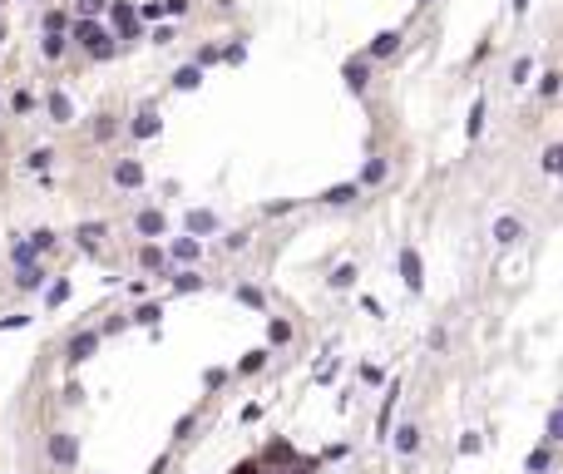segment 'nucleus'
<instances>
[{
  "instance_id": "39448f33",
  "label": "nucleus",
  "mask_w": 563,
  "mask_h": 474,
  "mask_svg": "<svg viewBox=\"0 0 563 474\" xmlns=\"http://www.w3.org/2000/svg\"><path fill=\"white\" fill-rule=\"evenodd\" d=\"M390 178V164H385V158H366V168H361V188H376V183H385Z\"/></svg>"
},
{
  "instance_id": "473e14b6",
  "label": "nucleus",
  "mask_w": 563,
  "mask_h": 474,
  "mask_svg": "<svg viewBox=\"0 0 563 474\" xmlns=\"http://www.w3.org/2000/svg\"><path fill=\"white\" fill-rule=\"evenodd\" d=\"M25 164H30V168H49V164H54V153H49V148H35Z\"/></svg>"
},
{
  "instance_id": "72a5a7b5",
  "label": "nucleus",
  "mask_w": 563,
  "mask_h": 474,
  "mask_svg": "<svg viewBox=\"0 0 563 474\" xmlns=\"http://www.w3.org/2000/svg\"><path fill=\"white\" fill-rule=\"evenodd\" d=\"M336 287H351L356 282V267H351V262H341V267H336V277H331Z\"/></svg>"
},
{
  "instance_id": "cd10ccee",
  "label": "nucleus",
  "mask_w": 563,
  "mask_h": 474,
  "mask_svg": "<svg viewBox=\"0 0 563 474\" xmlns=\"http://www.w3.org/2000/svg\"><path fill=\"white\" fill-rule=\"evenodd\" d=\"M75 10H79V20H94L104 10V0H75Z\"/></svg>"
},
{
  "instance_id": "bb28decb",
  "label": "nucleus",
  "mask_w": 563,
  "mask_h": 474,
  "mask_svg": "<svg viewBox=\"0 0 563 474\" xmlns=\"http://www.w3.org/2000/svg\"><path fill=\"white\" fill-rule=\"evenodd\" d=\"M45 282V272L35 267V262H25V267H20V287H40Z\"/></svg>"
},
{
  "instance_id": "e433bc0d",
  "label": "nucleus",
  "mask_w": 563,
  "mask_h": 474,
  "mask_svg": "<svg viewBox=\"0 0 563 474\" xmlns=\"http://www.w3.org/2000/svg\"><path fill=\"white\" fill-rule=\"evenodd\" d=\"M238 297H242L247 306H257V311H262V292H257V287H238Z\"/></svg>"
},
{
  "instance_id": "6e6552de",
  "label": "nucleus",
  "mask_w": 563,
  "mask_h": 474,
  "mask_svg": "<svg viewBox=\"0 0 563 474\" xmlns=\"http://www.w3.org/2000/svg\"><path fill=\"white\" fill-rule=\"evenodd\" d=\"M356 193H361V183H336V188H326V193H321V203L346 207V203H356Z\"/></svg>"
},
{
  "instance_id": "37998d69",
  "label": "nucleus",
  "mask_w": 563,
  "mask_h": 474,
  "mask_svg": "<svg viewBox=\"0 0 563 474\" xmlns=\"http://www.w3.org/2000/svg\"><path fill=\"white\" fill-rule=\"evenodd\" d=\"M529 10V0H514V15H524Z\"/></svg>"
},
{
  "instance_id": "6ab92c4d",
  "label": "nucleus",
  "mask_w": 563,
  "mask_h": 474,
  "mask_svg": "<svg viewBox=\"0 0 563 474\" xmlns=\"http://www.w3.org/2000/svg\"><path fill=\"white\" fill-rule=\"evenodd\" d=\"M198 252H203V247H198L193 237H178V242H173V262H198Z\"/></svg>"
},
{
  "instance_id": "423d86ee",
  "label": "nucleus",
  "mask_w": 563,
  "mask_h": 474,
  "mask_svg": "<svg viewBox=\"0 0 563 474\" xmlns=\"http://www.w3.org/2000/svg\"><path fill=\"white\" fill-rule=\"evenodd\" d=\"M390 445H396V455H415V450H420V430H415V425L390 430Z\"/></svg>"
},
{
  "instance_id": "c85d7f7f",
  "label": "nucleus",
  "mask_w": 563,
  "mask_h": 474,
  "mask_svg": "<svg viewBox=\"0 0 563 474\" xmlns=\"http://www.w3.org/2000/svg\"><path fill=\"white\" fill-rule=\"evenodd\" d=\"M267 336H272V346H282V341H292V322H272V331H267Z\"/></svg>"
},
{
  "instance_id": "7c9ffc66",
  "label": "nucleus",
  "mask_w": 563,
  "mask_h": 474,
  "mask_svg": "<svg viewBox=\"0 0 563 474\" xmlns=\"http://www.w3.org/2000/svg\"><path fill=\"white\" fill-rule=\"evenodd\" d=\"M558 89H563V74H543V79H539V94H543V99L558 94Z\"/></svg>"
},
{
  "instance_id": "a211bd4d",
  "label": "nucleus",
  "mask_w": 563,
  "mask_h": 474,
  "mask_svg": "<svg viewBox=\"0 0 563 474\" xmlns=\"http://www.w3.org/2000/svg\"><path fill=\"white\" fill-rule=\"evenodd\" d=\"M173 84H178V89H198V84H203V70H198V65H183V70L173 74Z\"/></svg>"
},
{
  "instance_id": "f8f14e48",
  "label": "nucleus",
  "mask_w": 563,
  "mask_h": 474,
  "mask_svg": "<svg viewBox=\"0 0 563 474\" xmlns=\"http://www.w3.org/2000/svg\"><path fill=\"white\" fill-rule=\"evenodd\" d=\"M134 228H139L144 237H158V232H163V213H153V207H144V213L134 218Z\"/></svg>"
},
{
  "instance_id": "58836bf2",
  "label": "nucleus",
  "mask_w": 563,
  "mask_h": 474,
  "mask_svg": "<svg viewBox=\"0 0 563 474\" xmlns=\"http://www.w3.org/2000/svg\"><path fill=\"white\" fill-rule=\"evenodd\" d=\"M479 445H484L479 435H465V440H460V455H479Z\"/></svg>"
},
{
  "instance_id": "4468645a",
  "label": "nucleus",
  "mask_w": 563,
  "mask_h": 474,
  "mask_svg": "<svg viewBox=\"0 0 563 474\" xmlns=\"http://www.w3.org/2000/svg\"><path fill=\"white\" fill-rule=\"evenodd\" d=\"M49 455L60 459V464H75V440H70V435H54V440H49Z\"/></svg>"
},
{
  "instance_id": "1a4fd4ad",
  "label": "nucleus",
  "mask_w": 563,
  "mask_h": 474,
  "mask_svg": "<svg viewBox=\"0 0 563 474\" xmlns=\"http://www.w3.org/2000/svg\"><path fill=\"white\" fill-rule=\"evenodd\" d=\"M114 183H119V188H139V183H144V168L134 164V158H124V164L114 168Z\"/></svg>"
},
{
  "instance_id": "20e7f679",
  "label": "nucleus",
  "mask_w": 563,
  "mask_h": 474,
  "mask_svg": "<svg viewBox=\"0 0 563 474\" xmlns=\"http://www.w3.org/2000/svg\"><path fill=\"white\" fill-rule=\"evenodd\" d=\"M401 49V30H380L371 45H366V60H390Z\"/></svg>"
},
{
  "instance_id": "79ce46f5",
  "label": "nucleus",
  "mask_w": 563,
  "mask_h": 474,
  "mask_svg": "<svg viewBox=\"0 0 563 474\" xmlns=\"http://www.w3.org/2000/svg\"><path fill=\"white\" fill-rule=\"evenodd\" d=\"M361 311H371V316H385V306H380L376 297H361Z\"/></svg>"
},
{
  "instance_id": "7ed1b4c3",
  "label": "nucleus",
  "mask_w": 563,
  "mask_h": 474,
  "mask_svg": "<svg viewBox=\"0 0 563 474\" xmlns=\"http://www.w3.org/2000/svg\"><path fill=\"white\" fill-rule=\"evenodd\" d=\"M519 237H524V223H519L514 213H499V218H494V242H499V247H514Z\"/></svg>"
},
{
  "instance_id": "c03bdc74",
  "label": "nucleus",
  "mask_w": 563,
  "mask_h": 474,
  "mask_svg": "<svg viewBox=\"0 0 563 474\" xmlns=\"http://www.w3.org/2000/svg\"><path fill=\"white\" fill-rule=\"evenodd\" d=\"M420 6H430V0H420Z\"/></svg>"
},
{
  "instance_id": "9d476101",
  "label": "nucleus",
  "mask_w": 563,
  "mask_h": 474,
  "mask_svg": "<svg viewBox=\"0 0 563 474\" xmlns=\"http://www.w3.org/2000/svg\"><path fill=\"white\" fill-rule=\"evenodd\" d=\"M539 168H543L548 178H558V173H563V143H548V148H543V158H539Z\"/></svg>"
},
{
  "instance_id": "aec40b11",
  "label": "nucleus",
  "mask_w": 563,
  "mask_h": 474,
  "mask_svg": "<svg viewBox=\"0 0 563 474\" xmlns=\"http://www.w3.org/2000/svg\"><path fill=\"white\" fill-rule=\"evenodd\" d=\"M396 400H401V386H390V390H385V410H380V435L390 430V415H396Z\"/></svg>"
},
{
  "instance_id": "a878e982",
  "label": "nucleus",
  "mask_w": 563,
  "mask_h": 474,
  "mask_svg": "<svg viewBox=\"0 0 563 474\" xmlns=\"http://www.w3.org/2000/svg\"><path fill=\"white\" fill-rule=\"evenodd\" d=\"M65 55V35H45V60H60Z\"/></svg>"
},
{
  "instance_id": "0eeeda50",
  "label": "nucleus",
  "mask_w": 563,
  "mask_h": 474,
  "mask_svg": "<svg viewBox=\"0 0 563 474\" xmlns=\"http://www.w3.org/2000/svg\"><path fill=\"white\" fill-rule=\"evenodd\" d=\"M45 104H49V119H54V124H70V119H75V104H70V94H60V89H54Z\"/></svg>"
},
{
  "instance_id": "ddd939ff",
  "label": "nucleus",
  "mask_w": 563,
  "mask_h": 474,
  "mask_svg": "<svg viewBox=\"0 0 563 474\" xmlns=\"http://www.w3.org/2000/svg\"><path fill=\"white\" fill-rule=\"evenodd\" d=\"M548 464H553V455H548V445H539V450H529L524 474H548Z\"/></svg>"
},
{
  "instance_id": "4c0bfd02",
  "label": "nucleus",
  "mask_w": 563,
  "mask_h": 474,
  "mask_svg": "<svg viewBox=\"0 0 563 474\" xmlns=\"http://www.w3.org/2000/svg\"><path fill=\"white\" fill-rule=\"evenodd\" d=\"M65 297H70V282H54V287H49V306H60Z\"/></svg>"
},
{
  "instance_id": "ea45409f",
  "label": "nucleus",
  "mask_w": 563,
  "mask_h": 474,
  "mask_svg": "<svg viewBox=\"0 0 563 474\" xmlns=\"http://www.w3.org/2000/svg\"><path fill=\"white\" fill-rule=\"evenodd\" d=\"M144 267H163V252L158 247H144Z\"/></svg>"
},
{
  "instance_id": "a19ab883",
  "label": "nucleus",
  "mask_w": 563,
  "mask_h": 474,
  "mask_svg": "<svg viewBox=\"0 0 563 474\" xmlns=\"http://www.w3.org/2000/svg\"><path fill=\"white\" fill-rule=\"evenodd\" d=\"M188 10V0H163V15H183Z\"/></svg>"
},
{
  "instance_id": "2f4dec72",
  "label": "nucleus",
  "mask_w": 563,
  "mask_h": 474,
  "mask_svg": "<svg viewBox=\"0 0 563 474\" xmlns=\"http://www.w3.org/2000/svg\"><path fill=\"white\" fill-rule=\"evenodd\" d=\"M49 247H54V232H45V228H40V232L30 237V252H49Z\"/></svg>"
},
{
  "instance_id": "b1692460",
  "label": "nucleus",
  "mask_w": 563,
  "mask_h": 474,
  "mask_svg": "<svg viewBox=\"0 0 563 474\" xmlns=\"http://www.w3.org/2000/svg\"><path fill=\"white\" fill-rule=\"evenodd\" d=\"M104 232H109L104 223H84V228H79V242H84V247H99V237H104Z\"/></svg>"
},
{
  "instance_id": "412c9836",
  "label": "nucleus",
  "mask_w": 563,
  "mask_h": 474,
  "mask_svg": "<svg viewBox=\"0 0 563 474\" xmlns=\"http://www.w3.org/2000/svg\"><path fill=\"white\" fill-rule=\"evenodd\" d=\"M188 232H217V218L213 213H188Z\"/></svg>"
},
{
  "instance_id": "f3484780",
  "label": "nucleus",
  "mask_w": 563,
  "mask_h": 474,
  "mask_svg": "<svg viewBox=\"0 0 563 474\" xmlns=\"http://www.w3.org/2000/svg\"><path fill=\"white\" fill-rule=\"evenodd\" d=\"M366 79H371V70H366V60H356V65H346V84H351L356 94L366 89Z\"/></svg>"
},
{
  "instance_id": "2eb2a0df",
  "label": "nucleus",
  "mask_w": 563,
  "mask_h": 474,
  "mask_svg": "<svg viewBox=\"0 0 563 474\" xmlns=\"http://www.w3.org/2000/svg\"><path fill=\"white\" fill-rule=\"evenodd\" d=\"M465 134H470V139H479V134H484V99H475V104H470V119H465Z\"/></svg>"
},
{
  "instance_id": "f257e3e1",
  "label": "nucleus",
  "mask_w": 563,
  "mask_h": 474,
  "mask_svg": "<svg viewBox=\"0 0 563 474\" xmlns=\"http://www.w3.org/2000/svg\"><path fill=\"white\" fill-rule=\"evenodd\" d=\"M75 40L89 49L94 60H109V55H114V35H109L99 20H79V25H75Z\"/></svg>"
},
{
  "instance_id": "c756f323",
  "label": "nucleus",
  "mask_w": 563,
  "mask_h": 474,
  "mask_svg": "<svg viewBox=\"0 0 563 474\" xmlns=\"http://www.w3.org/2000/svg\"><path fill=\"white\" fill-rule=\"evenodd\" d=\"M548 440H558V445H563V405L548 415Z\"/></svg>"
},
{
  "instance_id": "5701e85b",
  "label": "nucleus",
  "mask_w": 563,
  "mask_h": 474,
  "mask_svg": "<svg viewBox=\"0 0 563 474\" xmlns=\"http://www.w3.org/2000/svg\"><path fill=\"white\" fill-rule=\"evenodd\" d=\"M529 74H534V60H529V55H519V60H514V70H509V79H514V84H529Z\"/></svg>"
},
{
  "instance_id": "c9c22d12",
  "label": "nucleus",
  "mask_w": 563,
  "mask_h": 474,
  "mask_svg": "<svg viewBox=\"0 0 563 474\" xmlns=\"http://www.w3.org/2000/svg\"><path fill=\"white\" fill-rule=\"evenodd\" d=\"M361 381L366 386H385V371H380V365H361Z\"/></svg>"
},
{
  "instance_id": "f03ea898",
  "label": "nucleus",
  "mask_w": 563,
  "mask_h": 474,
  "mask_svg": "<svg viewBox=\"0 0 563 474\" xmlns=\"http://www.w3.org/2000/svg\"><path fill=\"white\" fill-rule=\"evenodd\" d=\"M401 282H406L410 292H420V287H425V262H420V252H415V247H401Z\"/></svg>"
},
{
  "instance_id": "dca6fc26",
  "label": "nucleus",
  "mask_w": 563,
  "mask_h": 474,
  "mask_svg": "<svg viewBox=\"0 0 563 474\" xmlns=\"http://www.w3.org/2000/svg\"><path fill=\"white\" fill-rule=\"evenodd\" d=\"M153 134H158V114H153V109H144V114L134 119V139H153Z\"/></svg>"
},
{
  "instance_id": "4be33fe9",
  "label": "nucleus",
  "mask_w": 563,
  "mask_h": 474,
  "mask_svg": "<svg viewBox=\"0 0 563 474\" xmlns=\"http://www.w3.org/2000/svg\"><path fill=\"white\" fill-rule=\"evenodd\" d=\"M94 346H99V336H94V331H84V336H75V346H70V356H75V361H84V356H89Z\"/></svg>"
},
{
  "instance_id": "f704fd0d",
  "label": "nucleus",
  "mask_w": 563,
  "mask_h": 474,
  "mask_svg": "<svg viewBox=\"0 0 563 474\" xmlns=\"http://www.w3.org/2000/svg\"><path fill=\"white\" fill-rule=\"evenodd\" d=\"M45 30H49V35H65V10H49V15H45Z\"/></svg>"
},
{
  "instance_id": "393cba45",
  "label": "nucleus",
  "mask_w": 563,
  "mask_h": 474,
  "mask_svg": "<svg viewBox=\"0 0 563 474\" xmlns=\"http://www.w3.org/2000/svg\"><path fill=\"white\" fill-rule=\"evenodd\" d=\"M262 365H267V351H252V356H242L238 371H242V376H252V371H262Z\"/></svg>"
},
{
  "instance_id": "9b49d317",
  "label": "nucleus",
  "mask_w": 563,
  "mask_h": 474,
  "mask_svg": "<svg viewBox=\"0 0 563 474\" xmlns=\"http://www.w3.org/2000/svg\"><path fill=\"white\" fill-rule=\"evenodd\" d=\"M109 20H114V30H119L124 40H129L134 25H139V20H134V6H114V10H109Z\"/></svg>"
}]
</instances>
